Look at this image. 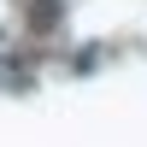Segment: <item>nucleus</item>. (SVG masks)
Returning <instances> with one entry per match:
<instances>
[]
</instances>
